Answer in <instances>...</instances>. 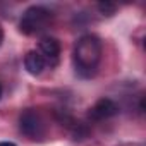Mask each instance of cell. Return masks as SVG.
Here are the masks:
<instances>
[{"label":"cell","mask_w":146,"mask_h":146,"mask_svg":"<svg viewBox=\"0 0 146 146\" xmlns=\"http://www.w3.org/2000/svg\"><path fill=\"white\" fill-rule=\"evenodd\" d=\"M102 41L95 35L81 36L72 50V60H74L76 72L81 78H91L96 74L98 64L102 60Z\"/></svg>","instance_id":"cell-1"},{"label":"cell","mask_w":146,"mask_h":146,"mask_svg":"<svg viewBox=\"0 0 146 146\" xmlns=\"http://www.w3.org/2000/svg\"><path fill=\"white\" fill-rule=\"evenodd\" d=\"M52 19H53V14L50 9H46L43 5H33L24 11L23 17L19 21V29H21V33L33 36V35L45 31L48 28V24L52 23Z\"/></svg>","instance_id":"cell-2"},{"label":"cell","mask_w":146,"mask_h":146,"mask_svg":"<svg viewBox=\"0 0 146 146\" xmlns=\"http://www.w3.org/2000/svg\"><path fill=\"white\" fill-rule=\"evenodd\" d=\"M19 129L28 139H33V141H40L46 136V122L43 115L35 108H28L21 113Z\"/></svg>","instance_id":"cell-3"},{"label":"cell","mask_w":146,"mask_h":146,"mask_svg":"<svg viewBox=\"0 0 146 146\" xmlns=\"http://www.w3.org/2000/svg\"><path fill=\"white\" fill-rule=\"evenodd\" d=\"M117 113H119V105L112 98H100L88 110V119L93 120V122H102V120L112 119Z\"/></svg>","instance_id":"cell-4"},{"label":"cell","mask_w":146,"mask_h":146,"mask_svg":"<svg viewBox=\"0 0 146 146\" xmlns=\"http://www.w3.org/2000/svg\"><path fill=\"white\" fill-rule=\"evenodd\" d=\"M38 53L43 57L45 64L50 67H55L60 58V43L53 36H45L38 43Z\"/></svg>","instance_id":"cell-5"},{"label":"cell","mask_w":146,"mask_h":146,"mask_svg":"<svg viewBox=\"0 0 146 146\" xmlns=\"http://www.w3.org/2000/svg\"><path fill=\"white\" fill-rule=\"evenodd\" d=\"M24 67H26V70L29 72L31 76H40L41 72L45 70L46 64H45L43 57L38 53V50H31L24 57Z\"/></svg>","instance_id":"cell-6"},{"label":"cell","mask_w":146,"mask_h":146,"mask_svg":"<svg viewBox=\"0 0 146 146\" xmlns=\"http://www.w3.org/2000/svg\"><path fill=\"white\" fill-rule=\"evenodd\" d=\"M98 11H100L103 16H113L115 11H117V5H115V4H108V2L98 4Z\"/></svg>","instance_id":"cell-7"},{"label":"cell","mask_w":146,"mask_h":146,"mask_svg":"<svg viewBox=\"0 0 146 146\" xmlns=\"http://www.w3.org/2000/svg\"><path fill=\"white\" fill-rule=\"evenodd\" d=\"M0 146H16V144L11 143V141H2V143H0Z\"/></svg>","instance_id":"cell-8"},{"label":"cell","mask_w":146,"mask_h":146,"mask_svg":"<svg viewBox=\"0 0 146 146\" xmlns=\"http://www.w3.org/2000/svg\"><path fill=\"white\" fill-rule=\"evenodd\" d=\"M2 41H4V31H2V28H0V45H2Z\"/></svg>","instance_id":"cell-9"},{"label":"cell","mask_w":146,"mask_h":146,"mask_svg":"<svg viewBox=\"0 0 146 146\" xmlns=\"http://www.w3.org/2000/svg\"><path fill=\"white\" fill-rule=\"evenodd\" d=\"M0 96H2V86H0Z\"/></svg>","instance_id":"cell-10"}]
</instances>
